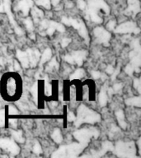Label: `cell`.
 Masks as SVG:
<instances>
[{
    "label": "cell",
    "instance_id": "6da1fadb",
    "mask_svg": "<svg viewBox=\"0 0 141 158\" xmlns=\"http://www.w3.org/2000/svg\"><path fill=\"white\" fill-rule=\"evenodd\" d=\"M101 121V115L93 110L88 108L85 105H80L77 110L76 118L74 122V125L79 127L83 123H99Z\"/></svg>",
    "mask_w": 141,
    "mask_h": 158
},
{
    "label": "cell",
    "instance_id": "7a4b0ae2",
    "mask_svg": "<svg viewBox=\"0 0 141 158\" xmlns=\"http://www.w3.org/2000/svg\"><path fill=\"white\" fill-rule=\"evenodd\" d=\"M99 12H102L105 15L110 13V7L104 0H88L87 15L95 23L100 24L102 22V18L98 15Z\"/></svg>",
    "mask_w": 141,
    "mask_h": 158
},
{
    "label": "cell",
    "instance_id": "3957f363",
    "mask_svg": "<svg viewBox=\"0 0 141 158\" xmlns=\"http://www.w3.org/2000/svg\"><path fill=\"white\" fill-rule=\"evenodd\" d=\"M88 144L82 143H73L69 145L60 146L51 155V157H70L79 156L80 153L88 147Z\"/></svg>",
    "mask_w": 141,
    "mask_h": 158
},
{
    "label": "cell",
    "instance_id": "277c9868",
    "mask_svg": "<svg viewBox=\"0 0 141 158\" xmlns=\"http://www.w3.org/2000/svg\"><path fill=\"white\" fill-rule=\"evenodd\" d=\"M2 80H4L2 81V96L4 95L7 99L16 98L19 94V79L14 75H9Z\"/></svg>",
    "mask_w": 141,
    "mask_h": 158
},
{
    "label": "cell",
    "instance_id": "5b68a950",
    "mask_svg": "<svg viewBox=\"0 0 141 158\" xmlns=\"http://www.w3.org/2000/svg\"><path fill=\"white\" fill-rule=\"evenodd\" d=\"M115 154L119 157L133 158L136 156V145L133 141L124 142L118 141L114 145L113 151Z\"/></svg>",
    "mask_w": 141,
    "mask_h": 158
},
{
    "label": "cell",
    "instance_id": "8992f818",
    "mask_svg": "<svg viewBox=\"0 0 141 158\" xmlns=\"http://www.w3.org/2000/svg\"><path fill=\"white\" fill-rule=\"evenodd\" d=\"M100 135V132L97 128H80L74 133V137L79 143L88 144L92 138H97Z\"/></svg>",
    "mask_w": 141,
    "mask_h": 158
},
{
    "label": "cell",
    "instance_id": "52a82bcc",
    "mask_svg": "<svg viewBox=\"0 0 141 158\" xmlns=\"http://www.w3.org/2000/svg\"><path fill=\"white\" fill-rule=\"evenodd\" d=\"M61 22L63 24L69 26V27H73L74 29H76L79 32V34L85 40V41L87 43H88V32L86 25L82 20L75 19V18H73V17H63L61 18Z\"/></svg>",
    "mask_w": 141,
    "mask_h": 158
},
{
    "label": "cell",
    "instance_id": "ba28073f",
    "mask_svg": "<svg viewBox=\"0 0 141 158\" xmlns=\"http://www.w3.org/2000/svg\"><path fill=\"white\" fill-rule=\"evenodd\" d=\"M88 56V52L86 50H77L67 54L64 57V60L70 64H77L78 66H82L84 60Z\"/></svg>",
    "mask_w": 141,
    "mask_h": 158
},
{
    "label": "cell",
    "instance_id": "9c48e42d",
    "mask_svg": "<svg viewBox=\"0 0 141 158\" xmlns=\"http://www.w3.org/2000/svg\"><path fill=\"white\" fill-rule=\"evenodd\" d=\"M0 150L7 152L12 155H17L20 152V148L13 139L4 138H0Z\"/></svg>",
    "mask_w": 141,
    "mask_h": 158
},
{
    "label": "cell",
    "instance_id": "30bf717a",
    "mask_svg": "<svg viewBox=\"0 0 141 158\" xmlns=\"http://www.w3.org/2000/svg\"><path fill=\"white\" fill-rule=\"evenodd\" d=\"M114 31L117 34H128V33L129 34L130 33L138 34L140 32V28L137 27L135 22H126L116 27V28L114 29Z\"/></svg>",
    "mask_w": 141,
    "mask_h": 158
},
{
    "label": "cell",
    "instance_id": "8fae6325",
    "mask_svg": "<svg viewBox=\"0 0 141 158\" xmlns=\"http://www.w3.org/2000/svg\"><path fill=\"white\" fill-rule=\"evenodd\" d=\"M93 35L97 43L108 46L109 41L111 38V35L109 31L101 27H96L93 30Z\"/></svg>",
    "mask_w": 141,
    "mask_h": 158
},
{
    "label": "cell",
    "instance_id": "7c38bea8",
    "mask_svg": "<svg viewBox=\"0 0 141 158\" xmlns=\"http://www.w3.org/2000/svg\"><path fill=\"white\" fill-rule=\"evenodd\" d=\"M2 5H3V10H4V12H6L7 14V17L9 18V21H10V23L12 25L13 28H14V31L15 32L17 33V35H22L24 32L22 31V28H20L18 27V25L17 24V22H15L14 20V17L12 16V13L11 12V4H10V0H2Z\"/></svg>",
    "mask_w": 141,
    "mask_h": 158
},
{
    "label": "cell",
    "instance_id": "4fadbf2b",
    "mask_svg": "<svg viewBox=\"0 0 141 158\" xmlns=\"http://www.w3.org/2000/svg\"><path fill=\"white\" fill-rule=\"evenodd\" d=\"M128 7L125 10L126 15H136L140 12V2L139 0H127Z\"/></svg>",
    "mask_w": 141,
    "mask_h": 158
},
{
    "label": "cell",
    "instance_id": "5bb4252c",
    "mask_svg": "<svg viewBox=\"0 0 141 158\" xmlns=\"http://www.w3.org/2000/svg\"><path fill=\"white\" fill-rule=\"evenodd\" d=\"M26 51H27L28 59H29L30 67L35 68L39 63L40 58H41V53H40L38 49H27Z\"/></svg>",
    "mask_w": 141,
    "mask_h": 158
},
{
    "label": "cell",
    "instance_id": "9a60e30c",
    "mask_svg": "<svg viewBox=\"0 0 141 158\" xmlns=\"http://www.w3.org/2000/svg\"><path fill=\"white\" fill-rule=\"evenodd\" d=\"M33 1L32 0H21L18 3H17V10L21 11L22 12V15L24 17H27L29 14L30 9L33 7Z\"/></svg>",
    "mask_w": 141,
    "mask_h": 158
},
{
    "label": "cell",
    "instance_id": "2e32d148",
    "mask_svg": "<svg viewBox=\"0 0 141 158\" xmlns=\"http://www.w3.org/2000/svg\"><path fill=\"white\" fill-rule=\"evenodd\" d=\"M55 31H58L59 32H64L65 31V27L61 23L49 20L48 27L46 28V34L49 35H52Z\"/></svg>",
    "mask_w": 141,
    "mask_h": 158
},
{
    "label": "cell",
    "instance_id": "e0dca14e",
    "mask_svg": "<svg viewBox=\"0 0 141 158\" xmlns=\"http://www.w3.org/2000/svg\"><path fill=\"white\" fill-rule=\"evenodd\" d=\"M114 148V144L110 141H105L101 144V149L100 151L96 152V153L94 155H92L91 157H100L101 156H103L104 154L107 152H112Z\"/></svg>",
    "mask_w": 141,
    "mask_h": 158
},
{
    "label": "cell",
    "instance_id": "ac0fdd59",
    "mask_svg": "<svg viewBox=\"0 0 141 158\" xmlns=\"http://www.w3.org/2000/svg\"><path fill=\"white\" fill-rule=\"evenodd\" d=\"M16 56H17L18 61H19L20 64L23 67L24 69H27L30 67L29 59H28V56H27V51H22V50H17L16 53Z\"/></svg>",
    "mask_w": 141,
    "mask_h": 158
},
{
    "label": "cell",
    "instance_id": "d6986e66",
    "mask_svg": "<svg viewBox=\"0 0 141 158\" xmlns=\"http://www.w3.org/2000/svg\"><path fill=\"white\" fill-rule=\"evenodd\" d=\"M115 115L116 117V119H117V123H118L120 128L126 130L127 128V123L126 121V115H125V113L122 110H118L117 111H116L115 113Z\"/></svg>",
    "mask_w": 141,
    "mask_h": 158
},
{
    "label": "cell",
    "instance_id": "ffe728a7",
    "mask_svg": "<svg viewBox=\"0 0 141 158\" xmlns=\"http://www.w3.org/2000/svg\"><path fill=\"white\" fill-rule=\"evenodd\" d=\"M106 90H107V86H106V85L105 84V85L101 87V91L99 92L98 101L99 105H100L101 107L106 106V104H107V101H108V95H107Z\"/></svg>",
    "mask_w": 141,
    "mask_h": 158
},
{
    "label": "cell",
    "instance_id": "44dd1931",
    "mask_svg": "<svg viewBox=\"0 0 141 158\" xmlns=\"http://www.w3.org/2000/svg\"><path fill=\"white\" fill-rule=\"evenodd\" d=\"M52 58V50L49 48H46L43 52L42 55H41L39 60L40 66L41 67L44 64H45L47 61H49V59Z\"/></svg>",
    "mask_w": 141,
    "mask_h": 158
},
{
    "label": "cell",
    "instance_id": "7402d4cb",
    "mask_svg": "<svg viewBox=\"0 0 141 158\" xmlns=\"http://www.w3.org/2000/svg\"><path fill=\"white\" fill-rule=\"evenodd\" d=\"M11 135H12V139L16 142V143H23L25 142V138L23 137L22 130H10Z\"/></svg>",
    "mask_w": 141,
    "mask_h": 158
},
{
    "label": "cell",
    "instance_id": "603a6c76",
    "mask_svg": "<svg viewBox=\"0 0 141 158\" xmlns=\"http://www.w3.org/2000/svg\"><path fill=\"white\" fill-rule=\"evenodd\" d=\"M126 106H136V107H140L141 106V98L140 96H134L130 98L126 99L125 101Z\"/></svg>",
    "mask_w": 141,
    "mask_h": 158
},
{
    "label": "cell",
    "instance_id": "cb8c5ba5",
    "mask_svg": "<svg viewBox=\"0 0 141 158\" xmlns=\"http://www.w3.org/2000/svg\"><path fill=\"white\" fill-rule=\"evenodd\" d=\"M51 138L54 143L59 144L63 142V136H62L61 130L59 128H54L51 133Z\"/></svg>",
    "mask_w": 141,
    "mask_h": 158
},
{
    "label": "cell",
    "instance_id": "d4e9b609",
    "mask_svg": "<svg viewBox=\"0 0 141 158\" xmlns=\"http://www.w3.org/2000/svg\"><path fill=\"white\" fill-rule=\"evenodd\" d=\"M32 17L34 18L35 22H36V21H38V20L44 17V12H43L41 9H40L39 7H32Z\"/></svg>",
    "mask_w": 141,
    "mask_h": 158
},
{
    "label": "cell",
    "instance_id": "484cf974",
    "mask_svg": "<svg viewBox=\"0 0 141 158\" xmlns=\"http://www.w3.org/2000/svg\"><path fill=\"white\" fill-rule=\"evenodd\" d=\"M85 76V70L83 69H76L75 71L74 72V73H72L70 75V77L69 79L70 80H78V79H80L82 77H83Z\"/></svg>",
    "mask_w": 141,
    "mask_h": 158
},
{
    "label": "cell",
    "instance_id": "4316f807",
    "mask_svg": "<svg viewBox=\"0 0 141 158\" xmlns=\"http://www.w3.org/2000/svg\"><path fill=\"white\" fill-rule=\"evenodd\" d=\"M23 23L27 27V29L28 31L32 32L34 31V23H33V21L30 17H27V18L23 19Z\"/></svg>",
    "mask_w": 141,
    "mask_h": 158
},
{
    "label": "cell",
    "instance_id": "83f0119b",
    "mask_svg": "<svg viewBox=\"0 0 141 158\" xmlns=\"http://www.w3.org/2000/svg\"><path fill=\"white\" fill-rule=\"evenodd\" d=\"M51 60L49 61V63L47 65V68H46V71H51L53 69H58L59 67V63L56 61V59L55 58H52L50 59Z\"/></svg>",
    "mask_w": 141,
    "mask_h": 158
},
{
    "label": "cell",
    "instance_id": "f1b7e54d",
    "mask_svg": "<svg viewBox=\"0 0 141 158\" xmlns=\"http://www.w3.org/2000/svg\"><path fill=\"white\" fill-rule=\"evenodd\" d=\"M36 4L38 6L43 7L46 9H49L51 7L50 0H36Z\"/></svg>",
    "mask_w": 141,
    "mask_h": 158
},
{
    "label": "cell",
    "instance_id": "f546056e",
    "mask_svg": "<svg viewBox=\"0 0 141 158\" xmlns=\"http://www.w3.org/2000/svg\"><path fill=\"white\" fill-rule=\"evenodd\" d=\"M133 86H134V88L138 91L139 94H140V92H141V80L139 77L134 79Z\"/></svg>",
    "mask_w": 141,
    "mask_h": 158
},
{
    "label": "cell",
    "instance_id": "4dcf8cb0",
    "mask_svg": "<svg viewBox=\"0 0 141 158\" xmlns=\"http://www.w3.org/2000/svg\"><path fill=\"white\" fill-rule=\"evenodd\" d=\"M5 121H6V114H5L4 109L0 110V128H2L5 125Z\"/></svg>",
    "mask_w": 141,
    "mask_h": 158
},
{
    "label": "cell",
    "instance_id": "1f68e13d",
    "mask_svg": "<svg viewBox=\"0 0 141 158\" xmlns=\"http://www.w3.org/2000/svg\"><path fill=\"white\" fill-rule=\"evenodd\" d=\"M32 151L36 154H41V153H42V148L41 144L39 143V142H36L35 143L34 146L32 148Z\"/></svg>",
    "mask_w": 141,
    "mask_h": 158
},
{
    "label": "cell",
    "instance_id": "d6a6232c",
    "mask_svg": "<svg viewBox=\"0 0 141 158\" xmlns=\"http://www.w3.org/2000/svg\"><path fill=\"white\" fill-rule=\"evenodd\" d=\"M116 27V20H111L106 23V30L107 31H114V29Z\"/></svg>",
    "mask_w": 141,
    "mask_h": 158
},
{
    "label": "cell",
    "instance_id": "836d02e7",
    "mask_svg": "<svg viewBox=\"0 0 141 158\" xmlns=\"http://www.w3.org/2000/svg\"><path fill=\"white\" fill-rule=\"evenodd\" d=\"M7 111L9 115H17L19 114V111L14 106H9L7 107Z\"/></svg>",
    "mask_w": 141,
    "mask_h": 158
},
{
    "label": "cell",
    "instance_id": "e575fe53",
    "mask_svg": "<svg viewBox=\"0 0 141 158\" xmlns=\"http://www.w3.org/2000/svg\"><path fill=\"white\" fill-rule=\"evenodd\" d=\"M52 92V86L51 85H49L47 81V79H45V94L46 96H49Z\"/></svg>",
    "mask_w": 141,
    "mask_h": 158
},
{
    "label": "cell",
    "instance_id": "d590c367",
    "mask_svg": "<svg viewBox=\"0 0 141 158\" xmlns=\"http://www.w3.org/2000/svg\"><path fill=\"white\" fill-rule=\"evenodd\" d=\"M125 72H126V73L128 74L129 76H132L134 73H135V69H134L133 67L131 66L130 64H128L127 65H126V68H125Z\"/></svg>",
    "mask_w": 141,
    "mask_h": 158
},
{
    "label": "cell",
    "instance_id": "8d00e7d4",
    "mask_svg": "<svg viewBox=\"0 0 141 158\" xmlns=\"http://www.w3.org/2000/svg\"><path fill=\"white\" fill-rule=\"evenodd\" d=\"M77 6L80 10H85L87 7V3L84 0H78L77 1Z\"/></svg>",
    "mask_w": 141,
    "mask_h": 158
},
{
    "label": "cell",
    "instance_id": "74e56055",
    "mask_svg": "<svg viewBox=\"0 0 141 158\" xmlns=\"http://www.w3.org/2000/svg\"><path fill=\"white\" fill-rule=\"evenodd\" d=\"M122 87H123V84L122 83H116V84H114L113 86H112L111 88H112V90H113L114 93H116V92H117V91H121V89H122Z\"/></svg>",
    "mask_w": 141,
    "mask_h": 158
},
{
    "label": "cell",
    "instance_id": "f35d334b",
    "mask_svg": "<svg viewBox=\"0 0 141 158\" xmlns=\"http://www.w3.org/2000/svg\"><path fill=\"white\" fill-rule=\"evenodd\" d=\"M70 42H71V39H70V38H64V39H62L61 40V46L63 47V48L68 46Z\"/></svg>",
    "mask_w": 141,
    "mask_h": 158
},
{
    "label": "cell",
    "instance_id": "ab89813d",
    "mask_svg": "<svg viewBox=\"0 0 141 158\" xmlns=\"http://www.w3.org/2000/svg\"><path fill=\"white\" fill-rule=\"evenodd\" d=\"M91 75H92V78L95 79V80H96V79L101 78V73L98 71H92Z\"/></svg>",
    "mask_w": 141,
    "mask_h": 158
},
{
    "label": "cell",
    "instance_id": "60d3db41",
    "mask_svg": "<svg viewBox=\"0 0 141 158\" xmlns=\"http://www.w3.org/2000/svg\"><path fill=\"white\" fill-rule=\"evenodd\" d=\"M75 118H76V115L74 114V113H73V112H71V111L68 113L67 119H68L69 122H73V121H74L75 120Z\"/></svg>",
    "mask_w": 141,
    "mask_h": 158
},
{
    "label": "cell",
    "instance_id": "b9f144b4",
    "mask_svg": "<svg viewBox=\"0 0 141 158\" xmlns=\"http://www.w3.org/2000/svg\"><path fill=\"white\" fill-rule=\"evenodd\" d=\"M114 71H115V69H114L113 66H111V65H108L107 68L106 69V74H108V75H111V74L113 73Z\"/></svg>",
    "mask_w": 141,
    "mask_h": 158
},
{
    "label": "cell",
    "instance_id": "7bdbcfd3",
    "mask_svg": "<svg viewBox=\"0 0 141 158\" xmlns=\"http://www.w3.org/2000/svg\"><path fill=\"white\" fill-rule=\"evenodd\" d=\"M9 123L13 127V128H16L17 124V118H10L9 119Z\"/></svg>",
    "mask_w": 141,
    "mask_h": 158
},
{
    "label": "cell",
    "instance_id": "ee69618b",
    "mask_svg": "<svg viewBox=\"0 0 141 158\" xmlns=\"http://www.w3.org/2000/svg\"><path fill=\"white\" fill-rule=\"evenodd\" d=\"M13 67H14V69L16 71H19L21 68H20V63L19 62H17V60H14L13 62Z\"/></svg>",
    "mask_w": 141,
    "mask_h": 158
},
{
    "label": "cell",
    "instance_id": "f6af8a7d",
    "mask_svg": "<svg viewBox=\"0 0 141 158\" xmlns=\"http://www.w3.org/2000/svg\"><path fill=\"white\" fill-rule=\"evenodd\" d=\"M50 2H51V5H53L54 7H56L57 5L59 4V0H50Z\"/></svg>",
    "mask_w": 141,
    "mask_h": 158
},
{
    "label": "cell",
    "instance_id": "bcb514c9",
    "mask_svg": "<svg viewBox=\"0 0 141 158\" xmlns=\"http://www.w3.org/2000/svg\"><path fill=\"white\" fill-rule=\"evenodd\" d=\"M74 6V4L72 2H69L66 3V7H68V8H72Z\"/></svg>",
    "mask_w": 141,
    "mask_h": 158
},
{
    "label": "cell",
    "instance_id": "7dc6e473",
    "mask_svg": "<svg viewBox=\"0 0 141 158\" xmlns=\"http://www.w3.org/2000/svg\"><path fill=\"white\" fill-rule=\"evenodd\" d=\"M30 38H32V40H35V35L34 34H32L30 35Z\"/></svg>",
    "mask_w": 141,
    "mask_h": 158
}]
</instances>
